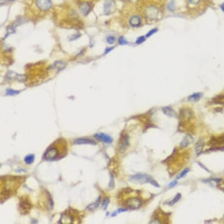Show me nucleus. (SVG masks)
<instances>
[{
  "label": "nucleus",
  "instance_id": "7ed1b4c3",
  "mask_svg": "<svg viewBox=\"0 0 224 224\" xmlns=\"http://www.w3.org/2000/svg\"><path fill=\"white\" fill-rule=\"evenodd\" d=\"M32 205L27 197H22L19 201V211L22 214L25 215L29 212Z\"/></svg>",
  "mask_w": 224,
  "mask_h": 224
},
{
  "label": "nucleus",
  "instance_id": "dca6fc26",
  "mask_svg": "<svg viewBox=\"0 0 224 224\" xmlns=\"http://www.w3.org/2000/svg\"><path fill=\"white\" fill-rule=\"evenodd\" d=\"M203 94L200 92L194 93L190 95L188 98V100L190 101H197L202 98Z\"/></svg>",
  "mask_w": 224,
  "mask_h": 224
},
{
  "label": "nucleus",
  "instance_id": "f704fd0d",
  "mask_svg": "<svg viewBox=\"0 0 224 224\" xmlns=\"http://www.w3.org/2000/svg\"><path fill=\"white\" fill-rule=\"evenodd\" d=\"M127 210L126 209V208H120V209H119L118 210V212H125Z\"/></svg>",
  "mask_w": 224,
  "mask_h": 224
},
{
  "label": "nucleus",
  "instance_id": "473e14b6",
  "mask_svg": "<svg viewBox=\"0 0 224 224\" xmlns=\"http://www.w3.org/2000/svg\"><path fill=\"white\" fill-rule=\"evenodd\" d=\"M198 164H199V165H200V166L201 167H202V168H203V169H204V170H206V171H207L208 172H210V171H209V170H208V169H207V168H206V167H205V166H203V164H201V163H200V162H198Z\"/></svg>",
  "mask_w": 224,
  "mask_h": 224
},
{
  "label": "nucleus",
  "instance_id": "20e7f679",
  "mask_svg": "<svg viewBox=\"0 0 224 224\" xmlns=\"http://www.w3.org/2000/svg\"><path fill=\"white\" fill-rule=\"evenodd\" d=\"M141 203L142 202L141 200L136 197L130 198L127 199L125 202L126 207L130 210L138 209L140 207Z\"/></svg>",
  "mask_w": 224,
  "mask_h": 224
},
{
  "label": "nucleus",
  "instance_id": "ddd939ff",
  "mask_svg": "<svg viewBox=\"0 0 224 224\" xmlns=\"http://www.w3.org/2000/svg\"><path fill=\"white\" fill-rule=\"evenodd\" d=\"M162 110L164 114L170 118H176L177 116L176 112L171 107H164L162 109Z\"/></svg>",
  "mask_w": 224,
  "mask_h": 224
},
{
  "label": "nucleus",
  "instance_id": "b1692460",
  "mask_svg": "<svg viewBox=\"0 0 224 224\" xmlns=\"http://www.w3.org/2000/svg\"><path fill=\"white\" fill-rule=\"evenodd\" d=\"M158 29L157 28H152V29H151V30H149V31L147 33V34L146 35V38H149V37H150L151 36H152V35H154V34H156V33L158 31Z\"/></svg>",
  "mask_w": 224,
  "mask_h": 224
},
{
  "label": "nucleus",
  "instance_id": "393cba45",
  "mask_svg": "<svg viewBox=\"0 0 224 224\" xmlns=\"http://www.w3.org/2000/svg\"><path fill=\"white\" fill-rule=\"evenodd\" d=\"M19 93V91H16L14 90L11 89H7L6 91V93L7 95H11V96H13V95H17V94H18Z\"/></svg>",
  "mask_w": 224,
  "mask_h": 224
},
{
  "label": "nucleus",
  "instance_id": "f03ea898",
  "mask_svg": "<svg viewBox=\"0 0 224 224\" xmlns=\"http://www.w3.org/2000/svg\"><path fill=\"white\" fill-rule=\"evenodd\" d=\"M152 178L149 175L138 174L136 175H131L129 177L130 181L136 184H143L145 183L150 182Z\"/></svg>",
  "mask_w": 224,
  "mask_h": 224
},
{
  "label": "nucleus",
  "instance_id": "2eb2a0df",
  "mask_svg": "<svg viewBox=\"0 0 224 224\" xmlns=\"http://www.w3.org/2000/svg\"><path fill=\"white\" fill-rule=\"evenodd\" d=\"M90 6L88 2H83L80 6V10L82 12V13L86 15L89 13L90 11Z\"/></svg>",
  "mask_w": 224,
  "mask_h": 224
},
{
  "label": "nucleus",
  "instance_id": "bb28decb",
  "mask_svg": "<svg viewBox=\"0 0 224 224\" xmlns=\"http://www.w3.org/2000/svg\"><path fill=\"white\" fill-rule=\"evenodd\" d=\"M118 42L120 45H126L128 44L127 40L123 37H120L118 40Z\"/></svg>",
  "mask_w": 224,
  "mask_h": 224
},
{
  "label": "nucleus",
  "instance_id": "4468645a",
  "mask_svg": "<svg viewBox=\"0 0 224 224\" xmlns=\"http://www.w3.org/2000/svg\"><path fill=\"white\" fill-rule=\"evenodd\" d=\"M204 141L202 139H200L199 140L197 141V143L195 144V152L197 156H200V154L201 153L203 147H204Z\"/></svg>",
  "mask_w": 224,
  "mask_h": 224
},
{
  "label": "nucleus",
  "instance_id": "58836bf2",
  "mask_svg": "<svg viewBox=\"0 0 224 224\" xmlns=\"http://www.w3.org/2000/svg\"><path fill=\"white\" fill-rule=\"evenodd\" d=\"M8 1H15V0H8Z\"/></svg>",
  "mask_w": 224,
  "mask_h": 224
},
{
  "label": "nucleus",
  "instance_id": "6ab92c4d",
  "mask_svg": "<svg viewBox=\"0 0 224 224\" xmlns=\"http://www.w3.org/2000/svg\"><path fill=\"white\" fill-rule=\"evenodd\" d=\"M100 197H99V199L97 200V201L95 202V203H91V204H90V205H89L88 208L90 211H93L94 210H95L96 208L98 207V205L99 204V203H100Z\"/></svg>",
  "mask_w": 224,
  "mask_h": 224
},
{
  "label": "nucleus",
  "instance_id": "423d86ee",
  "mask_svg": "<svg viewBox=\"0 0 224 224\" xmlns=\"http://www.w3.org/2000/svg\"><path fill=\"white\" fill-rule=\"evenodd\" d=\"M37 6L42 11H47L52 6L51 0H37Z\"/></svg>",
  "mask_w": 224,
  "mask_h": 224
},
{
  "label": "nucleus",
  "instance_id": "6e6552de",
  "mask_svg": "<svg viewBox=\"0 0 224 224\" xmlns=\"http://www.w3.org/2000/svg\"><path fill=\"white\" fill-rule=\"evenodd\" d=\"M194 141V139L192 137V136H191L190 134H187L184 137V138L182 139L181 141L180 144V147L182 149L186 148V147L189 146L190 144H192Z\"/></svg>",
  "mask_w": 224,
  "mask_h": 224
},
{
  "label": "nucleus",
  "instance_id": "1a4fd4ad",
  "mask_svg": "<svg viewBox=\"0 0 224 224\" xmlns=\"http://www.w3.org/2000/svg\"><path fill=\"white\" fill-rule=\"evenodd\" d=\"M94 137L100 141L106 142V143H111L113 141V139L110 136L104 133H97L95 134Z\"/></svg>",
  "mask_w": 224,
  "mask_h": 224
},
{
  "label": "nucleus",
  "instance_id": "aec40b11",
  "mask_svg": "<svg viewBox=\"0 0 224 224\" xmlns=\"http://www.w3.org/2000/svg\"><path fill=\"white\" fill-rule=\"evenodd\" d=\"M181 194H180V193H179V194H177L175 196L174 199L169 203V205L171 206L174 205L175 203H177L178 201H179L181 199Z\"/></svg>",
  "mask_w": 224,
  "mask_h": 224
},
{
  "label": "nucleus",
  "instance_id": "9b49d317",
  "mask_svg": "<svg viewBox=\"0 0 224 224\" xmlns=\"http://www.w3.org/2000/svg\"><path fill=\"white\" fill-rule=\"evenodd\" d=\"M73 144L75 145H81V144H93L96 145V142L93 140L85 139V138H80L76 139L73 142Z\"/></svg>",
  "mask_w": 224,
  "mask_h": 224
},
{
  "label": "nucleus",
  "instance_id": "0eeeda50",
  "mask_svg": "<svg viewBox=\"0 0 224 224\" xmlns=\"http://www.w3.org/2000/svg\"><path fill=\"white\" fill-rule=\"evenodd\" d=\"M159 11L156 7L154 6L149 7L146 10V15L149 18L151 19H156L159 16Z\"/></svg>",
  "mask_w": 224,
  "mask_h": 224
},
{
  "label": "nucleus",
  "instance_id": "9d476101",
  "mask_svg": "<svg viewBox=\"0 0 224 224\" xmlns=\"http://www.w3.org/2000/svg\"><path fill=\"white\" fill-rule=\"evenodd\" d=\"M129 146V136L127 134L122 135L119 141V146L120 150H125Z\"/></svg>",
  "mask_w": 224,
  "mask_h": 224
},
{
  "label": "nucleus",
  "instance_id": "e433bc0d",
  "mask_svg": "<svg viewBox=\"0 0 224 224\" xmlns=\"http://www.w3.org/2000/svg\"><path fill=\"white\" fill-rule=\"evenodd\" d=\"M221 9L224 13V2H223V3L221 5Z\"/></svg>",
  "mask_w": 224,
  "mask_h": 224
},
{
  "label": "nucleus",
  "instance_id": "412c9836",
  "mask_svg": "<svg viewBox=\"0 0 224 224\" xmlns=\"http://www.w3.org/2000/svg\"><path fill=\"white\" fill-rule=\"evenodd\" d=\"M190 171V169L189 168H187V169H184V170H183V171L180 173V174L178 175V176L177 177V180H179V179H182V178H183V177H184L185 175H187V173Z\"/></svg>",
  "mask_w": 224,
  "mask_h": 224
},
{
  "label": "nucleus",
  "instance_id": "4c0bfd02",
  "mask_svg": "<svg viewBox=\"0 0 224 224\" xmlns=\"http://www.w3.org/2000/svg\"><path fill=\"white\" fill-rule=\"evenodd\" d=\"M116 215H117V212H114L113 213V214L111 215V216H112V217H114V216H116Z\"/></svg>",
  "mask_w": 224,
  "mask_h": 224
},
{
  "label": "nucleus",
  "instance_id": "c756f323",
  "mask_svg": "<svg viewBox=\"0 0 224 224\" xmlns=\"http://www.w3.org/2000/svg\"><path fill=\"white\" fill-rule=\"evenodd\" d=\"M114 179L113 177V175L110 174V184H109V187L110 188H112L114 187Z\"/></svg>",
  "mask_w": 224,
  "mask_h": 224
},
{
  "label": "nucleus",
  "instance_id": "cd10ccee",
  "mask_svg": "<svg viewBox=\"0 0 224 224\" xmlns=\"http://www.w3.org/2000/svg\"><path fill=\"white\" fill-rule=\"evenodd\" d=\"M115 40H116L115 37L113 36H109L107 38V42H108L109 44H110V45L113 44L114 42H115Z\"/></svg>",
  "mask_w": 224,
  "mask_h": 224
},
{
  "label": "nucleus",
  "instance_id": "72a5a7b5",
  "mask_svg": "<svg viewBox=\"0 0 224 224\" xmlns=\"http://www.w3.org/2000/svg\"><path fill=\"white\" fill-rule=\"evenodd\" d=\"M219 188H220L221 190H222L224 191V182L222 183V184H221L220 186H218Z\"/></svg>",
  "mask_w": 224,
  "mask_h": 224
},
{
  "label": "nucleus",
  "instance_id": "2f4dec72",
  "mask_svg": "<svg viewBox=\"0 0 224 224\" xmlns=\"http://www.w3.org/2000/svg\"><path fill=\"white\" fill-rule=\"evenodd\" d=\"M177 184H178V182H177V181H172V182L170 183V184H169V187L172 188V187H175Z\"/></svg>",
  "mask_w": 224,
  "mask_h": 224
},
{
  "label": "nucleus",
  "instance_id": "4be33fe9",
  "mask_svg": "<svg viewBox=\"0 0 224 224\" xmlns=\"http://www.w3.org/2000/svg\"><path fill=\"white\" fill-rule=\"evenodd\" d=\"M167 8L170 11H174L175 9V4L174 1H171L167 6Z\"/></svg>",
  "mask_w": 224,
  "mask_h": 224
},
{
  "label": "nucleus",
  "instance_id": "f257e3e1",
  "mask_svg": "<svg viewBox=\"0 0 224 224\" xmlns=\"http://www.w3.org/2000/svg\"><path fill=\"white\" fill-rule=\"evenodd\" d=\"M59 148L57 146H50L46 151L45 154V159L47 161H54L58 159H62L65 156V155L60 152ZM67 153V151H61Z\"/></svg>",
  "mask_w": 224,
  "mask_h": 224
},
{
  "label": "nucleus",
  "instance_id": "a878e982",
  "mask_svg": "<svg viewBox=\"0 0 224 224\" xmlns=\"http://www.w3.org/2000/svg\"><path fill=\"white\" fill-rule=\"evenodd\" d=\"M109 202H110V200H109V198H106L102 202V208L103 210H106L107 209V207H108Z\"/></svg>",
  "mask_w": 224,
  "mask_h": 224
},
{
  "label": "nucleus",
  "instance_id": "a211bd4d",
  "mask_svg": "<svg viewBox=\"0 0 224 224\" xmlns=\"http://www.w3.org/2000/svg\"><path fill=\"white\" fill-rule=\"evenodd\" d=\"M65 67V63L63 62H60V61H58V62H55L53 65V68H54L55 69H58L59 70L63 69Z\"/></svg>",
  "mask_w": 224,
  "mask_h": 224
},
{
  "label": "nucleus",
  "instance_id": "c9c22d12",
  "mask_svg": "<svg viewBox=\"0 0 224 224\" xmlns=\"http://www.w3.org/2000/svg\"><path fill=\"white\" fill-rule=\"evenodd\" d=\"M113 49V48H107V49H106V50H105V53H109V52L110 51V50H111L112 49Z\"/></svg>",
  "mask_w": 224,
  "mask_h": 224
},
{
  "label": "nucleus",
  "instance_id": "39448f33",
  "mask_svg": "<svg viewBox=\"0 0 224 224\" xmlns=\"http://www.w3.org/2000/svg\"><path fill=\"white\" fill-rule=\"evenodd\" d=\"M116 9V3L114 0H106L104 4V13L109 15L113 13Z\"/></svg>",
  "mask_w": 224,
  "mask_h": 224
},
{
  "label": "nucleus",
  "instance_id": "7c9ffc66",
  "mask_svg": "<svg viewBox=\"0 0 224 224\" xmlns=\"http://www.w3.org/2000/svg\"><path fill=\"white\" fill-rule=\"evenodd\" d=\"M201 1V0H188V1L189 2L190 4L193 5H196L200 3Z\"/></svg>",
  "mask_w": 224,
  "mask_h": 224
},
{
  "label": "nucleus",
  "instance_id": "f8f14e48",
  "mask_svg": "<svg viewBox=\"0 0 224 224\" xmlns=\"http://www.w3.org/2000/svg\"><path fill=\"white\" fill-rule=\"evenodd\" d=\"M129 23L131 27H139L141 24L140 18L138 15H133L129 20Z\"/></svg>",
  "mask_w": 224,
  "mask_h": 224
},
{
  "label": "nucleus",
  "instance_id": "5701e85b",
  "mask_svg": "<svg viewBox=\"0 0 224 224\" xmlns=\"http://www.w3.org/2000/svg\"><path fill=\"white\" fill-rule=\"evenodd\" d=\"M146 36H140L138 38H137V39L136 40V43L137 44H141L142 43L146 41Z\"/></svg>",
  "mask_w": 224,
  "mask_h": 224
},
{
  "label": "nucleus",
  "instance_id": "f3484780",
  "mask_svg": "<svg viewBox=\"0 0 224 224\" xmlns=\"http://www.w3.org/2000/svg\"><path fill=\"white\" fill-rule=\"evenodd\" d=\"M34 160H35L34 155V154H29V155H28V156L25 157V159H24V161L25 162V163H26L27 164L30 165V164H31L32 163L34 162Z\"/></svg>",
  "mask_w": 224,
  "mask_h": 224
},
{
  "label": "nucleus",
  "instance_id": "c85d7f7f",
  "mask_svg": "<svg viewBox=\"0 0 224 224\" xmlns=\"http://www.w3.org/2000/svg\"><path fill=\"white\" fill-rule=\"evenodd\" d=\"M150 183L151 184H152L154 187H160V185L159 184V183H157V182L156 181H155L154 179H151V181H150Z\"/></svg>",
  "mask_w": 224,
  "mask_h": 224
}]
</instances>
